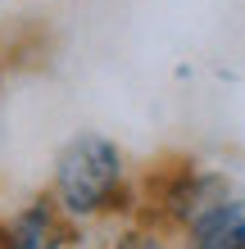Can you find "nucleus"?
<instances>
[{"label": "nucleus", "mask_w": 245, "mask_h": 249, "mask_svg": "<svg viewBox=\"0 0 245 249\" xmlns=\"http://www.w3.org/2000/svg\"><path fill=\"white\" fill-rule=\"evenodd\" d=\"M118 186H123V159L113 141L77 136L55 168V199H59L55 209L68 217H91L118 199Z\"/></svg>", "instance_id": "obj_1"}, {"label": "nucleus", "mask_w": 245, "mask_h": 249, "mask_svg": "<svg viewBox=\"0 0 245 249\" xmlns=\"http://www.w3.org/2000/svg\"><path fill=\"white\" fill-rule=\"evenodd\" d=\"M0 249H68V231L59 222V209L50 199L14 213L0 222Z\"/></svg>", "instance_id": "obj_2"}, {"label": "nucleus", "mask_w": 245, "mask_h": 249, "mask_svg": "<svg viewBox=\"0 0 245 249\" xmlns=\"http://www.w3.org/2000/svg\"><path fill=\"white\" fill-rule=\"evenodd\" d=\"M186 249H245V204L218 199L205 213H195Z\"/></svg>", "instance_id": "obj_3"}, {"label": "nucleus", "mask_w": 245, "mask_h": 249, "mask_svg": "<svg viewBox=\"0 0 245 249\" xmlns=\"http://www.w3.org/2000/svg\"><path fill=\"white\" fill-rule=\"evenodd\" d=\"M113 249H164L154 236H146V231H127V236L113 240Z\"/></svg>", "instance_id": "obj_4"}]
</instances>
